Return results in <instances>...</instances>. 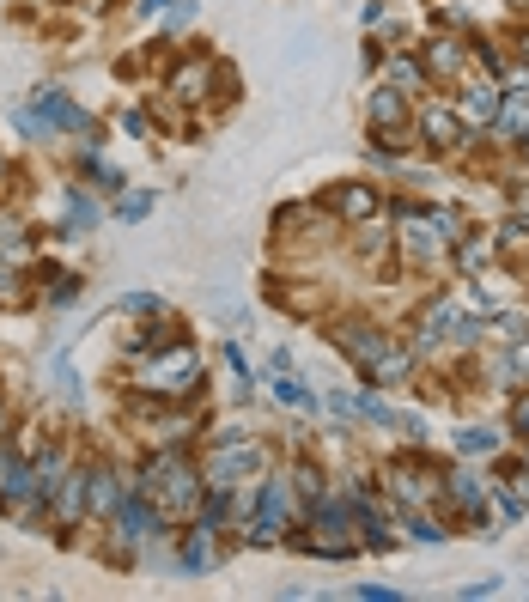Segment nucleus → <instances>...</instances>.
<instances>
[{
    "instance_id": "f257e3e1",
    "label": "nucleus",
    "mask_w": 529,
    "mask_h": 602,
    "mask_svg": "<svg viewBox=\"0 0 529 602\" xmlns=\"http://www.w3.org/2000/svg\"><path fill=\"white\" fill-rule=\"evenodd\" d=\"M341 347H347V359L365 365L371 384H396L402 371H408V353H402L384 329H371V323H347V329H341Z\"/></svg>"
},
{
    "instance_id": "f03ea898",
    "label": "nucleus",
    "mask_w": 529,
    "mask_h": 602,
    "mask_svg": "<svg viewBox=\"0 0 529 602\" xmlns=\"http://www.w3.org/2000/svg\"><path fill=\"white\" fill-rule=\"evenodd\" d=\"M153 475H165V481H146V487H159V511H165L171 523H183V517L195 511V499H201L195 469H183V457H159Z\"/></svg>"
},
{
    "instance_id": "7ed1b4c3",
    "label": "nucleus",
    "mask_w": 529,
    "mask_h": 602,
    "mask_svg": "<svg viewBox=\"0 0 529 602\" xmlns=\"http://www.w3.org/2000/svg\"><path fill=\"white\" fill-rule=\"evenodd\" d=\"M140 384H146V390H159V396H189V390L201 384V365H195L183 347H165L159 359H146V365H140Z\"/></svg>"
},
{
    "instance_id": "20e7f679",
    "label": "nucleus",
    "mask_w": 529,
    "mask_h": 602,
    "mask_svg": "<svg viewBox=\"0 0 529 602\" xmlns=\"http://www.w3.org/2000/svg\"><path fill=\"white\" fill-rule=\"evenodd\" d=\"M450 213H402V244H408V256L414 262H438V250L450 244L444 232H450Z\"/></svg>"
},
{
    "instance_id": "39448f33",
    "label": "nucleus",
    "mask_w": 529,
    "mask_h": 602,
    "mask_svg": "<svg viewBox=\"0 0 529 602\" xmlns=\"http://www.w3.org/2000/svg\"><path fill=\"white\" fill-rule=\"evenodd\" d=\"M250 469H262V450H256V444H238V438H225L213 457H207V481H213L219 493H225V487H238Z\"/></svg>"
},
{
    "instance_id": "423d86ee",
    "label": "nucleus",
    "mask_w": 529,
    "mask_h": 602,
    "mask_svg": "<svg viewBox=\"0 0 529 602\" xmlns=\"http://www.w3.org/2000/svg\"><path fill=\"white\" fill-rule=\"evenodd\" d=\"M371 122H377V140L408 146V92H396V86L371 92Z\"/></svg>"
},
{
    "instance_id": "0eeeda50",
    "label": "nucleus",
    "mask_w": 529,
    "mask_h": 602,
    "mask_svg": "<svg viewBox=\"0 0 529 602\" xmlns=\"http://www.w3.org/2000/svg\"><path fill=\"white\" fill-rule=\"evenodd\" d=\"M420 134H426L432 146H457V140H463L457 104H426V110H420Z\"/></svg>"
},
{
    "instance_id": "6e6552de",
    "label": "nucleus",
    "mask_w": 529,
    "mask_h": 602,
    "mask_svg": "<svg viewBox=\"0 0 529 602\" xmlns=\"http://www.w3.org/2000/svg\"><path fill=\"white\" fill-rule=\"evenodd\" d=\"M280 530H286V481H268L262 487V517H256V542H280Z\"/></svg>"
},
{
    "instance_id": "1a4fd4ad",
    "label": "nucleus",
    "mask_w": 529,
    "mask_h": 602,
    "mask_svg": "<svg viewBox=\"0 0 529 602\" xmlns=\"http://www.w3.org/2000/svg\"><path fill=\"white\" fill-rule=\"evenodd\" d=\"M469 67V49L450 43V37H432L426 43V73H438V80H457V73Z\"/></svg>"
},
{
    "instance_id": "9d476101",
    "label": "nucleus",
    "mask_w": 529,
    "mask_h": 602,
    "mask_svg": "<svg viewBox=\"0 0 529 602\" xmlns=\"http://www.w3.org/2000/svg\"><path fill=\"white\" fill-rule=\"evenodd\" d=\"M499 104H505V92L487 80V86H469V98L457 104V116H463V128H475V122H493V116H499Z\"/></svg>"
},
{
    "instance_id": "9b49d317",
    "label": "nucleus",
    "mask_w": 529,
    "mask_h": 602,
    "mask_svg": "<svg viewBox=\"0 0 529 602\" xmlns=\"http://www.w3.org/2000/svg\"><path fill=\"white\" fill-rule=\"evenodd\" d=\"M335 213H341V219H377V189L341 183V189H335Z\"/></svg>"
},
{
    "instance_id": "f8f14e48",
    "label": "nucleus",
    "mask_w": 529,
    "mask_h": 602,
    "mask_svg": "<svg viewBox=\"0 0 529 602\" xmlns=\"http://www.w3.org/2000/svg\"><path fill=\"white\" fill-rule=\"evenodd\" d=\"M86 481H92V469H80V475H67V481H61V487L49 493V499H55V511H61L67 523L80 517V505H86Z\"/></svg>"
},
{
    "instance_id": "ddd939ff",
    "label": "nucleus",
    "mask_w": 529,
    "mask_h": 602,
    "mask_svg": "<svg viewBox=\"0 0 529 602\" xmlns=\"http://www.w3.org/2000/svg\"><path fill=\"white\" fill-rule=\"evenodd\" d=\"M37 116H43V122H55V128H86V116L73 110L61 92H37Z\"/></svg>"
},
{
    "instance_id": "4468645a",
    "label": "nucleus",
    "mask_w": 529,
    "mask_h": 602,
    "mask_svg": "<svg viewBox=\"0 0 529 602\" xmlns=\"http://www.w3.org/2000/svg\"><path fill=\"white\" fill-rule=\"evenodd\" d=\"M444 329H463V317H457V305H432V311L420 317V347H432V341H444Z\"/></svg>"
},
{
    "instance_id": "2eb2a0df",
    "label": "nucleus",
    "mask_w": 529,
    "mask_h": 602,
    "mask_svg": "<svg viewBox=\"0 0 529 602\" xmlns=\"http://www.w3.org/2000/svg\"><path fill=\"white\" fill-rule=\"evenodd\" d=\"M207 80H213V67H177V80H171V92L183 98V104H195V98H207Z\"/></svg>"
},
{
    "instance_id": "dca6fc26",
    "label": "nucleus",
    "mask_w": 529,
    "mask_h": 602,
    "mask_svg": "<svg viewBox=\"0 0 529 602\" xmlns=\"http://www.w3.org/2000/svg\"><path fill=\"white\" fill-rule=\"evenodd\" d=\"M86 505H92L98 517H110V511L122 505V493H116V475H104V469H98V475L86 481Z\"/></svg>"
},
{
    "instance_id": "f3484780",
    "label": "nucleus",
    "mask_w": 529,
    "mask_h": 602,
    "mask_svg": "<svg viewBox=\"0 0 529 602\" xmlns=\"http://www.w3.org/2000/svg\"><path fill=\"white\" fill-rule=\"evenodd\" d=\"M420 80H426V61L390 55V86H396V92H420Z\"/></svg>"
},
{
    "instance_id": "a211bd4d",
    "label": "nucleus",
    "mask_w": 529,
    "mask_h": 602,
    "mask_svg": "<svg viewBox=\"0 0 529 602\" xmlns=\"http://www.w3.org/2000/svg\"><path fill=\"white\" fill-rule=\"evenodd\" d=\"M493 256H499V244H493L487 232H481V238H463V250H457V262H463L469 274H481V268H487Z\"/></svg>"
},
{
    "instance_id": "6ab92c4d",
    "label": "nucleus",
    "mask_w": 529,
    "mask_h": 602,
    "mask_svg": "<svg viewBox=\"0 0 529 602\" xmlns=\"http://www.w3.org/2000/svg\"><path fill=\"white\" fill-rule=\"evenodd\" d=\"M444 493L457 499L463 511H481V487H475V475H469V469H457V475H450V481H444Z\"/></svg>"
},
{
    "instance_id": "aec40b11",
    "label": "nucleus",
    "mask_w": 529,
    "mask_h": 602,
    "mask_svg": "<svg viewBox=\"0 0 529 602\" xmlns=\"http://www.w3.org/2000/svg\"><path fill=\"white\" fill-rule=\"evenodd\" d=\"M505 487H511V493H505V499H511V505H517V511H523V505H529V463H523V469H517V475H505Z\"/></svg>"
},
{
    "instance_id": "412c9836",
    "label": "nucleus",
    "mask_w": 529,
    "mask_h": 602,
    "mask_svg": "<svg viewBox=\"0 0 529 602\" xmlns=\"http://www.w3.org/2000/svg\"><path fill=\"white\" fill-rule=\"evenodd\" d=\"M183 560H189V566H213V548H207V536H189V542H183Z\"/></svg>"
},
{
    "instance_id": "4be33fe9",
    "label": "nucleus",
    "mask_w": 529,
    "mask_h": 602,
    "mask_svg": "<svg viewBox=\"0 0 529 602\" xmlns=\"http://www.w3.org/2000/svg\"><path fill=\"white\" fill-rule=\"evenodd\" d=\"M0 250H25V232H19V219H0Z\"/></svg>"
},
{
    "instance_id": "5701e85b",
    "label": "nucleus",
    "mask_w": 529,
    "mask_h": 602,
    "mask_svg": "<svg viewBox=\"0 0 529 602\" xmlns=\"http://www.w3.org/2000/svg\"><path fill=\"white\" fill-rule=\"evenodd\" d=\"M499 438L493 432H463V457H481V450H493Z\"/></svg>"
},
{
    "instance_id": "b1692460",
    "label": "nucleus",
    "mask_w": 529,
    "mask_h": 602,
    "mask_svg": "<svg viewBox=\"0 0 529 602\" xmlns=\"http://www.w3.org/2000/svg\"><path fill=\"white\" fill-rule=\"evenodd\" d=\"M280 402H286V408H311V396H305V390H298V384H292V378H286V384H280Z\"/></svg>"
},
{
    "instance_id": "393cba45",
    "label": "nucleus",
    "mask_w": 529,
    "mask_h": 602,
    "mask_svg": "<svg viewBox=\"0 0 529 602\" xmlns=\"http://www.w3.org/2000/svg\"><path fill=\"white\" fill-rule=\"evenodd\" d=\"M146 207H153V195H122V219H140Z\"/></svg>"
},
{
    "instance_id": "a878e982",
    "label": "nucleus",
    "mask_w": 529,
    "mask_h": 602,
    "mask_svg": "<svg viewBox=\"0 0 529 602\" xmlns=\"http://www.w3.org/2000/svg\"><path fill=\"white\" fill-rule=\"evenodd\" d=\"M517 426H523V432H529V396H523V402H517Z\"/></svg>"
},
{
    "instance_id": "bb28decb",
    "label": "nucleus",
    "mask_w": 529,
    "mask_h": 602,
    "mask_svg": "<svg viewBox=\"0 0 529 602\" xmlns=\"http://www.w3.org/2000/svg\"><path fill=\"white\" fill-rule=\"evenodd\" d=\"M517 49H523V61H529V31H523V37H517Z\"/></svg>"
},
{
    "instance_id": "cd10ccee",
    "label": "nucleus",
    "mask_w": 529,
    "mask_h": 602,
    "mask_svg": "<svg viewBox=\"0 0 529 602\" xmlns=\"http://www.w3.org/2000/svg\"><path fill=\"white\" fill-rule=\"evenodd\" d=\"M511 7H517V13H529V0H511Z\"/></svg>"
},
{
    "instance_id": "c85d7f7f",
    "label": "nucleus",
    "mask_w": 529,
    "mask_h": 602,
    "mask_svg": "<svg viewBox=\"0 0 529 602\" xmlns=\"http://www.w3.org/2000/svg\"><path fill=\"white\" fill-rule=\"evenodd\" d=\"M523 463H529V444H523Z\"/></svg>"
},
{
    "instance_id": "c756f323",
    "label": "nucleus",
    "mask_w": 529,
    "mask_h": 602,
    "mask_svg": "<svg viewBox=\"0 0 529 602\" xmlns=\"http://www.w3.org/2000/svg\"><path fill=\"white\" fill-rule=\"evenodd\" d=\"M0 171H7V159H0Z\"/></svg>"
}]
</instances>
